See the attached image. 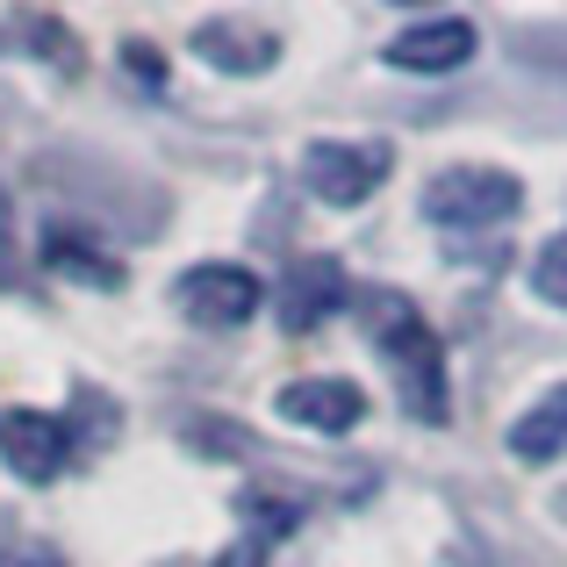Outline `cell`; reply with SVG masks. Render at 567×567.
<instances>
[{"label": "cell", "instance_id": "obj_16", "mask_svg": "<svg viewBox=\"0 0 567 567\" xmlns=\"http://www.w3.org/2000/svg\"><path fill=\"white\" fill-rule=\"evenodd\" d=\"M0 288H14V216H8V194H0Z\"/></svg>", "mask_w": 567, "mask_h": 567}, {"label": "cell", "instance_id": "obj_9", "mask_svg": "<svg viewBox=\"0 0 567 567\" xmlns=\"http://www.w3.org/2000/svg\"><path fill=\"white\" fill-rule=\"evenodd\" d=\"M187 51L202 58V65L230 72V80H259V72L280 65V37L259 29V22H202L187 37Z\"/></svg>", "mask_w": 567, "mask_h": 567}, {"label": "cell", "instance_id": "obj_10", "mask_svg": "<svg viewBox=\"0 0 567 567\" xmlns=\"http://www.w3.org/2000/svg\"><path fill=\"white\" fill-rule=\"evenodd\" d=\"M0 51L43 58L51 72H80L86 65V58H80V37H72L58 14H37V8H22V14H8V22H0Z\"/></svg>", "mask_w": 567, "mask_h": 567}, {"label": "cell", "instance_id": "obj_11", "mask_svg": "<svg viewBox=\"0 0 567 567\" xmlns=\"http://www.w3.org/2000/svg\"><path fill=\"white\" fill-rule=\"evenodd\" d=\"M511 453L525 460V467H546V460L567 453V381L546 388V395L511 424Z\"/></svg>", "mask_w": 567, "mask_h": 567}, {"label": "cell", "instance_id": "obj_1", "mask_svg": "<svg viewBox=\"0 0 567 567\" xmlns=\"http://www.w3.org/2000/svg\"><path fill=\"white\" fill-rule=\"evenodd\" d=\"M360 309H367V338H374V352L388 360V374H395L402 410H410L416 424H445V416H453V395H445L439 331H431V323L416 317V302L395 295V288L360 295Z\"/></svg>", "mask_w": 567, "mask_h": 567}, {"label": "cell", "instance_id": "obj_18", "mask_svg": "<svg viewBox=\"0 0 567 567\" xmlns=\"http://www.w3.org/2000/svg\"><path fill=\"white\" fill-rule=\"evenodd\" d=\"M0 567H65V560H58V554H43V546H29V554H8Z\"/></svg>", "mask_w": 567, "mask_h": 567}, {"label": "cell", "instance_id": "obj_14", "mask_svg": "<svg viewBox=\"0 0 567 567\" xmlns=\"http://www.w3.org/2000/svg\"><path fill=\"white\" fill-rule=\"evenodd\" d=\"M532 288H539V302L567 309V230L539 245V259H532Z\"/></svg>", "mask_w": 567, "mask_h": 567}, {"label": "cell", "instance_id": "obj_17", "mask_svg": "<svg viewBox=\"0 0 567 567\" xmlns=\"http://www.w3.org/2000/svg\"><path fill=\"white\" fill-rule=\"evenodd\" d=\"M216 567H266V546L259 539H237L230 554H216Z\"/></svg>", "mask_w": 567, "mask_h": 567}, {"label": "cell", "instance_id": "obj_13", "mask_svg": "<svg viewBox=\"0 0 567 567\" xmlns=\"http://www.w3.org/2000/svg\"><path fill=\"white\" fill-rule=\"evenodd\" d=\"M237 517H245V539H288V532L295 525H302V503H295V496H274V488H245V496H237Z\"/></svg>", "mask_w": 567, "mask_h": 567}, {"label": "cell", "instance_id": "obj_3", "mask_svg": "<svg viewBox=\"0 0 567 567\" xmlns=\"http://www.w3.org/2000/svg\"><path fill=\"white\" fill-rule=\"evenodd\" d=\"M266 302V280L251 266H230V259H202L173 280V309L194 323V331H237L251 323Z\"/></svg>", "mask_w": 567, "mask_h": 567}, {"label": "cell", "instance_id": "obj_8", "mask_svg": "<svg viewBox=\"0 0 567 567\" xmlns=\"http://www.w3.org/2000/svg\"><path fill=\"white\" fill-rule=\"evenodd\" d=\"M381 58L395 72H460L474 58V22H467V14H431V22H410L402 37H388Z\"/></svg>", "mask_w": 567, "mask_h": 567}, {"label": "cell", "instance_id": "obj_2", "mask_svg": "<svg viewBox=\"0 0 567 567\" xmlns=\"http://www.w3.org/2000/svg\"><path fill=\"white\" fill-rule=\"evenodd\" d=\"M525 208V181L503 166H445L424 187V216L439 230H496Z\"/></svg>", "mask_w": 567, "mask_h": 567}, {"label": "cell", "instance_id": "obj_15", "mask_svg": "<svg viewBox=\"0 0 567 567\" xmlns=\"http://www.w3.org/2000/svg\"><path fill=\"white\" fill-rule=\"evenodd\" d=\"M123 65H130V72H137V80H144V86H152V94H158V86H166V72H158V58H152V51H144V43H123Z\"/></svg>", "mask_w": 567, "mask_h": 567}, {"label": "cell", "instance_id": "obj_12", "mask_svg": "<svg viewBox=\"0 0 567 567\" xmlns=\"http://www.w3.org/2000/svg\"><path fill=\"white\" fill-rule=\"evenodd\" d=\"M43 266H51V274H65V280H80V288H101V295L123 288V266H115L109 251H94L86 237H72V230H51V237H43Z\"/></svg>", "mask_w": 567, "mask_h": 567}, {"label": "cell", "instance_id": "obj_6", "mask_svg": "<svg viewBox=\"0 0 567 567\" xmlns=\"http://www.w3.org/2000/svg\"><path fill=\"white\" fill-rule=\"evenodd\" d=\"M280 323H288V331H317V323H331L338 309L352 302V280H346V266L338 259H295L288 274H280Z\"/></svg>", "mask_w": 567, "mask_h": 567}, {"label": "cell", "instance_id": "obj_4", "mask_svg": "<svg viewBox=\"0 0 567 567\" xmlns=\"http://www.w3.org/2000/svg\"><path fill=\"white\" fill-rule=\"evenodd\" d=\"M388 166H395L388 144H338V137H323V144L302 152V187L317 194L323 208H360L367 194L388 181Z\"/></svg>", "mask_w": 567, "mask_h": 567}, {"label": "cell", "instance_id": "obj_7", "mask_svg": "<svg viewBox=\"0 0 567 567\" xmlns=\"http://www.w3.org/2000/svg\"><path fill=\"white\" fill-rule=\"evenodd\" d=\"M274 410L288 416V424L317 431V439H338V431H352L367 416V395L352 381H338V374H309V381H288V388H280Z\"/></svg>", "mask_w": 567, "mask_h": 567}, {"label": "cell", "instance_id": "obj_5", "mask_svg": "<svg viewBox=\"0 0 567 567\" xmlns=\"http://www.w3.org/2000/svg\"><path fill=\"white\" fill-rule=\"evenodd\" d=\"M65 460H72L65 416H51V410H0V467H8L14 482L43 488V482L65 474Z\"/></svg>", "mask_w": 567, "mask_h": 567}]
</instances>
